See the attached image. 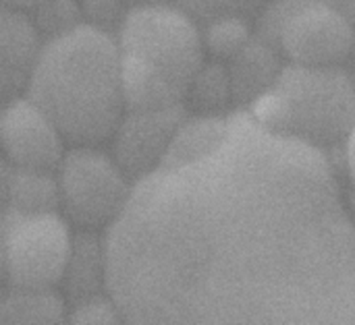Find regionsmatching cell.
Listing matches in <instances>:
<instances>
[{
    "instance_id": "cell-6",
    "label": "cell",
    "mask_w": 355,
    "mask_h": 325,
    "mask_svg": "<svg viewBox=\"0 0 355 325\" xmlns=\"http://www.w3.org/2000/svg\"><path fill=\"white\" fill-rule=\"evenodd\" d=\"M0 232V263L6 286H60L75 234V228L60 212L4 207Z\"/></svg>"
},
{
    "instance_id": "cell-2",
    "label": "cell",
    "mask_w": 355,
    "mask_h": 325,
    "mask_svg": "<svg viewBox=\"0 0 355 325\" xmlns=\"http://www.w3.org/2000/svg\"><path fill=\"white\" fill-rule=\"evenodd\" d=\"M69 145L110 141L127 104L114 33L89 23L48 37L25 87Z\"/></svg>"
},
{
    "instance_id": "cell-8",
    "label": "cell",
    "mask_w": 355,
    "mask_h": 325,
    "mask_svg": "<svg viewBox=\"0 0 355 325\" xmlns=\"http://www.w3.org/2000/svg\"><path fill=\"white\" fill-rule=\"evenodd\" d=\"M187 112L185 104L158 110H125L108 143L112 158L133 183L152 174L164 162Z\"/></svg>"
},
{
    "instance_id": "cell-1",
    "label": "cell",
    "mask_w": 355,
    "mask_h": 325,
    "mask_svg": "<svg viewBox=\"0 0 355 325\" xmlns=\"http://www.w3.org/2000/svg\"><path fill=\"white\" fill-rule=\"evenodd\" d=\"M133 324H355V216L329 151L250 110L187 116L104 232Z\"/></svg>"
},
{
    "instance_id": "cell-22",
    "label": "cell",
    "mask_w": 355,
    "mask_h": 325,
    "mask_svg": "<svg viewBox=\"0 0 355 325\" xmlns=\"http://www.w3.org/2000/svg\"><path fill=\"white\" fill-rule=\"evenodd\" d=\"M337 12H341L355 27V0H327Z\"/></svg>"
},
{
    "instance_id": "cell-10",
    "label": "cell",
    "mask_w": 355,
    "mask_h": 325,
    "mask_svg": "<svg viewBox=\"0 0 355 325\" xmlns=\"http://www.w3.org/2000/svg\"><path fill=\"white\" fill-rule=\"evenodd\" d=\"M44 35L31 12L2 4L0 15V89L4 102L25 93L29 77L44 48Z\"/></svg>"
},
{
    "instance_id": "cell-24",
    "label": "cell",
    "mask_w": 355,
    "mask_h": 325,
    "mask_svg": "<svg viewBox=\"0 0 355 325\" xmlns=\"http://www.w3.org/2000/svg\"><path fill=\"white\" fill-rule=\"evenodd\" d=\"M349 73H352V77H354V83H355V48H354V52H352V58H349Z\"/></svg>"
},
{
    "instance_id": "cell-12",
    "label": "cell",
    "mask_w": 355,
    "mask_h": 325,
    "mask_svg": "<svg viewBox=\"0 0 355 325\" xmlns=\"http://www.w3.org/2000/svg\"><path fill=\"white\" fill-rule=\"evenodd\" d=\"M60 288L71 305L108 292V257L104 232L75 228Z\"/></svg>"
},
{
    "instance_id": "cell-21",
    "label": "cell",
    "mask_w": 355,
    "mask_h": 325,
    "mask_svg": "<svg viewBox=\"0 0 355 325\" xmlns=\"http://www.w3.org/2000/svg\"><path fill=\"white\" fill-rule=\"evenodd\" d=\"M341 160H343V168L347 174V180L352 183L355 191V127L349 135V139L345 141L343 149H341Z\"/></svg>"
},
{
    "instance_id": "cell-25",
    "label": "cell",
    "mask_w": 355,
    "mask_h": 325,
    "mask_svg": "<svg viewBox=\"0 0 355 325\" xmlns=\"http://www.w3.org/2000/svg\"><path fill=\"white\" fill-rule=\"evenodd\" d=\"M129 2H148V0H129Z\"/></svg>"
},
{
    "instance_id": "cell-16",
    "label": "cell",
    "mask_w": 355,
    "mask_h": 325,
    "mask_svg": "<svg viewBox=\"0 0 355 325\" xmlns=\"http://www.w3.org/2000/svg\"><path fill=\"white\" fill-rule=\"evenodd\" d=\"M254 27L250 25V17H218L212 21H206L202 27L204 33V46L206 52L216 58L227 62L233 58L254 35Z\"/></svg>"
},
{
    "instance_id": "cell-4",
    "label": "cell",
    "mask_w": 355,
    "mask_h": 325,
    "mask_svg": "<svg viewBox=\"0 0 355 325\" xmlns=\"http://www.w3.org/2000/svg\"><path fill=\"white\" fill-rule=\"evenodd\" d=\"M272 133L329 154L341 151L355 127V83L349 66L287 62L275 85L250 108Z\"/></svg>"
},
{
    "instance_id": "cell-5",
    "label": "cell",
    "mask_w": 355,
    "mask_h": 325,
    "mask_svg": "<svg viewBox=\"0 0 355 325\" xmlns=\"http://www.w3.org/2000/svg\"><path fill=\"white\" fill-rule=\"evenodd\" d=\"M58 212L79 230L106 232L127 207L135 183L100 145H69L56 168Z\"/></svg>"
},
{
    "instance_id": "cell-3",
    "label": "cell",
    "mask_w": 355,
    "mask_h": 325,
    "mask_svg": "<svg viewBox=\"0 0 355 325\" xmlns=\"http://www.w3.org/2000/svg\"><path fill=\"white\" fill-rule=\"evenodd\" d=\"M116 39L129 110L185 104V91L208 54L193 15L173 0L133 2Z\"/></svg>"
},
{
    "instance_id": "cell-19",
    "label": "cell",
    "mask_w": 355,
    "mask_h": 325,
    "mask_svg": "<svg viewBox=\"0 0 355 325\" xmlns=\"http://www.w3.org/2000/svg\"><path fill=\"white\" fill-rule=\"evenodd\" d=\"M67 322L71 324H116L125 322L121 307L112 299L110 292L79 301L69 307V317Z\"/></svg>"
},
{
    "instance_id": "cell-17",
    "label": "cell",
    "mask_w": 355,
    "mask_h": 325,
    "mask_svg": "<svg viewBox=\"0 0 355 325\" xmlns=\"http://www.w3.org/2000/svg\"><path fill=\"white\" fill-rule=\"evenodd\" d=\"M27 10L31 12L44 39L64 33L83 23L79 0H40Z\"/></svg>"
},
{
    "instance_id": "cell-23",
    "label": "cell",
    "mask_w": 355,
    "mask_h": 325,
    "mask_svg": "<svg viewBox=\"0 0 355 325\" xmlns=\"http://www.w3.org/2000/svg\"><path fill=\"white\" fill-rule=\"evenodd\" d=\"M35 2H40V0H2V4H12V6H21V8H31Z\"/></svg>"
},
{
    "instance_id": "cell-18",
    "label": "cell",
    "mask_w": 355,
    "mask_h": 325,
    "mask_svg": "<svg viewBox=\"0 0 355 325\" xmlns=\"http://www.w3.org/2000/svg\"><path fill=\"white\" fill-rule=\"evenodd\" d=\"M200 23L218 19V17H254L266 0H173Z\"/></svg>"
},
{
    "instance_id": "cell-11",
    "label": "cell",
    "mask_w": 355,
    "mask_h": 325,
    "mask_svg": "<svg viewBox=\"0 0 355 325\" xmlns=\"http://www.w3.org/2000/svg\"><path fill=\"white\" fill-rule=\"evenodd\" d=\"M285 64L287 60L283 52L254 33L252 39L233 58L227 60L233 89V106L248 110L260 95H264L275 85Z\"/></svg>"
},
{
    "instance_id": "cell-14",
    "label": "cell",
    "mask_w": 355,
    "mask_h": 325,
    "mask_svg": "<svg viewBox=\"0 0 355 325\" xmlns=\"http://www.w3.org/2000/svg\"><path fill=\"white\" fill-rule=\"evenodd\" d=\"M4 207L17 212H58L56 172L17 168L4 162Z\"/></svg>"
},
{
    "instance_id": "cell-20",
    "label": "cell",
    "mask_w": 355,
    "mask_h": 325,
    "mask_svg": "<svg viewBox=\"0 0 355 325\" xmlns=\"http://www.w3.org/2000/svg\"><path fill=\"white\" fill-rule=\"evenodd\" d=\"M79 4H81V15L85 23L96 25L116 35L133 2L129 0H79Z\"/></svg>"
},
{
    "instance_id": "cell-7",
    "label": "cell",
    "mask_w": 355,
    "mask_h": 325,
    "mask_svg": "<svg viewBox=\"0 0 355 325\" xmlns=\"http://www.w3.org/2000/svg\"><path fill=\"white\" fill-rule=\"evenodd\" d=\"M354 48L355 27L327 0H297L279 33V50L295 64L341 66Z\"/></svg>"
},
{
    "instance_id": "cell-9",
    "label": "cell",
    "mask_w": 355,
    "mask_h": 325,
    "mask_svg": "<svg viewBox=\"0 0 355 325\" xmlns=\"http://www.w3.org/2000/svg\"><path fill=\"white\" fill-rule=\"evenodd\" d=\"M4 162L17 168L56 172L69 141L52 118L25 93L4 102L0 118Z\"/></svg>"
},
{
    "instance_id": "cell-13",
    "label": "cell",
    "mask_w": 355,
    "mask_h": 325,
    "mask_svg": "<svg viewBox=\"0 0 355 325\" xmlns=\"http://www.w3.org/2000/svg\"><path fill=\"white\" fill-rule=\"evenodd\" d=\"M64 295L56 288H15L6 286L0 301L2 325L60 324L69 317Z\"/></svg>"
},
{
    "instance_id": "cell-15",
    "label": "cell",
    "mask_w": 355,
    "mask_h": 325,
    "mask_svg": "<svg viewBox=\"0 0 355 325\" xmlns=\"http://www.w3.org/2000/svg\"><path fill=\"white\" fill-rule=\"evenodd\" d=\"M233 104V89L227 62L206 60L185 91V108L193 116H225Z\"/></svg>"
}]
</instances>
